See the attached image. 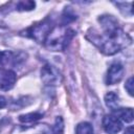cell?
I'll list each match as a JSON object with an SVG mask.
<instances>
[{"label": "cell", "instance_id": "cell-2", "mask_svg": "<svg viewBox=\"0 0 134 134\" xmlns=\"http://www.w3.org/2000/svg\"><path fill=\"white\" fill-rule=\"evenodd\" d=\"M74 35L75 32L71 28L57 26L51 29L50 34L48 35L45 41V45L51 51H62L68 46Z\"/></svg>", "mask_w": 134, "mask_h": 134}, {"label": "cell", "instance_id": "cell-4", "mask_svg": "<svg viewBox=\"0 0 134 134\" xmlns=\"http://www.w3.org/2000/svg\"><path fill=\"white\" fill-rule=\"evenodd\" d=\"M41 79L45 85L54 86L61 83L62 74L54 66L50 64H45L41 69Z\"/></svg>", "mask_w": 134, "mask_h": 134}, {"label": "cell", "instance_id": "cell-5", "mask_svg": "<svg viewBox=\"0 0 134 134\" xmlns=\"http://www.w3.org/2000/svg\"><path fill=\"white\" fill-rule=\"evenodd\" d=\"M125 73V68L120 63H113L108 69L107 76H106V84L107 85H114L121 81Z\"/></svg>", "mask_w": 134, "mask_h": 134}, {"label": "cell", "instance_id": "cell-18", "mask_svg": "<svg viewBox=\"0 0 134 134\" xmlns=\"http://www.w3.org/2000/svg\"><path fill=\"white\" fill-rule=\"evenodd\" d=\"M4 58H5V51H0V63L4 62Z\"/></svg>", "mask_w": 134, "mask_h": 134}, {"label": "cell", "instance_id": "cell-1", "mask_svg": "<svg viewBox=\"0 0 134 134\" xmlns=\"http://www.w3.org/2000/svg\"><path fill=\"white\" fill-rule=\"evenodd\" d=\"M98 22L102 31L91 28L87 32V39L97 46L103 53L112 55L131 44L132 39L120 28L113 16L104 15L98 19Z\"/></svg>", "mask_w": 134, "mask_h": 134}, {"label": "cell", "instance_id": "cell-14", "mask_svg": "<svg viewBox=\"0 0 134 134\" xmlns=\"http://www.w3.org/2000/svg\"><path fill=\"white\" fill-rule=\"evenodd\" d=\"M36 6V3L34 1H19L16 5V9L19 12L24 10H31Z\"/></svg>", "mask_w": 134, "mask_h": 134}, {"label": "cell", "instance_id": "cell-9", "mask_svg": "<svg viewBox=\"0 0 134 134\" xmlns=\"http://www.w3.org/2000/svg\"><path fill=\"white\" fill-rule=\"evenodd\" d=\"M115 116L125 122L133 121V110L132 108H118L115 111Z\"/></svg>", "mask_w": 134, "mask_h": 134}, {"label": "cell", "instance_id": "cell-3", "mask_svg": "<svg viewBox=\"0 0 134 134\" xmlns=\"http://www.w3.org/2000/svg\"><path fill=\"white\" fill-rule=\"evenodd\" d=\"M51 29H52L51 22L49 21V19H45V20L32 25L31 27H29L26 30V36L30 37L38 43H45Z\"/></svg>", "mask_w": 134, "mask_h": 134}, {"label": "cell", "instance_id": "cell-8", "mask_svg": "<svg viewBox=\"0 0 134 134\" xmlns=\"http://www.w3.org/2000/svg\"><path fill=\"white\" fill-rule=\"evenodd\" d=\"M105 104L112 111H116L119 108V96L117 93L110 91L105 95Z\"/></svg>", "mask_w": 134, "mask_h": 134}, {"label": "cell", "instance_id": "cell-17", "mask_svg": "<svg viewBox=\"0 0 134 134\" xmlns=\"http://www.w3.org/2000/svg\"><path fill=\"white\" fill-rule=\"evenodd\" d=\"M125 134H133V127L130 126L129 128H127L125 131Z\"/></svg>", "mask_w": 134, "mask_h": 134}, {"label": "cell", "instance_id": "cell-13", "mask_svg": "<svg viewBox=\"0 0 134 134\" xmlns=\"http://www.w3.org/2000/svg\"><path fill=\"white\" fill-rule=\"evenodd\" d=\"M75 134H94V130L90 122L83 121L76 126Z\"/></svg>", "mask_w": 134, "mask_h": 134}, {"label": "cell", "instance_id": "cell-7", "mask_svg": "<svg viewBox=\"0 0 134 134\" xmlns=\"http://www.w3.org/2000/svg\"><path fill=\"white\" fill-rule=\"evenodd\" d=\"M102 124H103V128L105 132L108 134H117L122 128L121 121L115 115H112V114L106 115L103 118Z\"/></svg>", "mask_w": 134, "mask_h": 134}, {"label": "cell", "instance_id": "cell-11", "mask_svg": "<svg viewBox=\"0 0 134 134\" xmlns=\"http://www.w3.org/2000/svg\"><path fill=\"white\" fill-rule=\"evenodd\" d=\"M75 19H76V16L73 13V10L70 7H66L62 14V17H61V26L68 25L69 23L73 22Z\"/></svg>", "mask_w": 134, "mask_h": 134}, {"label": "cell", "instance_id": "cell-10", "mask_svg": "<svg viewBox=\"0 0 134 134\" xmlns=\"http://www.w3.org/2000/svg\"><path fill=\"white\" fill-rule=\"evenodd\" d=\"M63 130H64L63 118L61 116H58L55 118V121H54L53 126L48 128L47 131L45 132V134H63Z\"/></svg>", "mask_w": 134, "mask_h": 134}, {"label": "cell", "instance_id": "cell-16", "mask_svg": "<svg viewBox=\"0 0 134 134\" xmlns=\"http://www.w3.org/2000/svg\"><path fill=\"white\" fill-rule=\"evenodd\" d=\"M6 106V98L4 96H1L0 95V109L4 108Z\"/></svg>", "mask_w": 134, "mask_h": 134}, {"label": "cell", "instance_id": "cell-12", "mask_svg": "<svg viewBox=\"0 0 134 134\" xmlns=\"http://www.w3.org/2000/svg\"><path fill=\"white\" fill-rule=\"evenodd\" d=\"M43 117V114L40 112H32V113H27V114H23L19 116V120L23 124H29V122H34L37 121L39 119H41Z\"/></svg>", "mask_w": 134, "mask_h": 134}, {"label": "cell", "instance_id": "cell-6", "mask_svg": "<svg viewBox=\"0 0 134 134\" xmlns=\"http://www.w3.org/2000/svg\"><path fill=\"white\" fill-rule=\"evenodd\" d=\"M17 75L12 69L0 68V90L8 91L16 84Z\"/></svg>", "mask_w": 134, "mask_h": 134}, {"label": "cell", "instance_id": "cell-15", "mask_svg": "<svg viewBox=\"0 0 134 134\" xmlns=\"http://www.w3.org/2000/svg\"><path fill=\"white\" fill-rule=\"evenodd\" d=\"M125 88H126V90L128 91V93H129L130 95H133V77H132V76L129 77L128 81L126 82Z\"/></svg>", "mask_w": 134, "mask_h": 134}]
</instances>
